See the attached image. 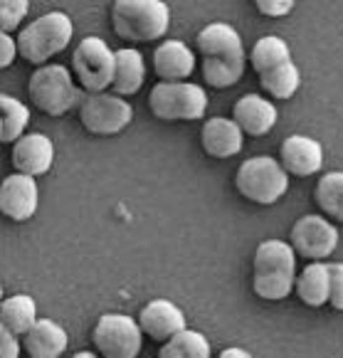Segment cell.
<instances>
[{
    "instance_id": "14",
    "label": "cell",
    "mask_w": 343,
    "mask_h": 358,
    "mask_svg": "<svg viewBox=\"0 0 343 358\" xmlns=\"http://www.w3.org/2000/svg\"><path fill=\"white\" fill-rule=\"evenodd\" d=\"M54 164V146L45 134H25L13 146V166L22 176H43Z\"/></svg>"
},
{
    "instance_id": "19",
    "label": "cell",
    "mask_w": 343,
    "mask_h": 358,
    "mask_svg": "<svg viewBox=\"0 0 343 358\" xmlns=\"http://www.w3.org/2000/svg\"><path fill=\"white\" fill-rule=\"evenodd\" d=\"M67 331L52 319H40L22 336V348L30 358H59L67 348Z\"/></svg>"
},
{
    "instance_id": "4",
    "label": "cell",
    "mask_w": 343,
    "mask_h": 358,
    "mask_svg": "<svg viewBox=\"0 0 343 358\" xmlns=\"http://www.w3.org/2000/svg\"><path fill=\"white\" fill-rule=\"evenodd\" d=\"M27 94L37 109L50 116H62L85 101L80 87L74 85V74H69V69L62 64L37 67L27 85Z\"/></svg>"
},
{
    "instance_id": "11",
    "label": "cell",
    "mask_w": 343,
    "mask_h": 358,
    "mask_svg": "<svg viewBox=\"0 0 343 358\" xmlns=\"http://www.w3.org/2000/svg\"><path fill=\"white\" fill-rule=\"evenodd\" d=\"M37 203H40V193H37L35 178H30V176H8L0 185V210L10 220H30L37 213Z\"/></svg>"
},
{
    "instance_id": "18",
    "label": "cell",
    "mask_w": 343,
    "mask_h": 358,
    "mask_svg": "<svg viewBox=\"0 0 343 358\" xmlns=\"http://www.w3.org/2000/svg\"><path fill=\"white\" fill-rule=\"evenodd\" d=\"M198 50H200L203 59L207 57H227V59H240L245 57L242 37L227 22H210L198 32L196 40Z\"/></svg>"
},
{
    "instance_id": "22",
    "label": "cell",
    "mask_w": 343,
    "mask_h": 358,
    "mask_svg": "<svg viewBox=\"0 0 343 358\" xmlns=\"http://www.w3.org/2000/svg\"><path fill=\"white\" fill-rule=\"evenodd\" d=\"M0 327H6L8 331H13L15 336H25L40 319H37V306L35 299L27 294H15L8 296L0 304Z\"/></svg>"
},
{
    "instance_id": "33",
    "label": "cell",
    "mask_w": 343,
    "mask_h": 358,
    "mask_svg": "<svg viewBox=\"0 0 343 358\" xmlns=\"http://www.w3.org/2000/svg\"><path fill=\"white\" fill-rule=\"evenodd\" d=\"M17 55V40H13L8 32L0 35V67H10Z\"/></svg>"
},
{
    "instance_id": "5",
    "label": "cell",
    "mask_w": 343,
    "mask_h": 358,
    "mask_svg": "<svg viewBox=\"0 0 343 358\" xmlns=\"http://www.w3.org/2000/svg\"><path fill=\"white\" fill-rule=\"evenodd\" d=\"M235 185L247 201L257 203V206H272L289 188V173L275 158L254 156L238 169Z\"/></svg>"
},
{
    "instance_id": "25",
    "label": "cell",
    "mask_w": 343,
    "mask_h": 358,
    "mask_svg": "<svg viewBox=\"0 0 343 358\" xmlns=\"http://www.w3.org/2000/svg\"><path fill=\"white\" fill-rule=\"evenodd\" d=\"M210 356H212L210 341L200 331H193V329H185V331L175 334L159 351V358H210Z\"/></svg>"
},
{
    "instance_id": "12",
    "label": "cell",
    "mask_w": 343,
    "mask_h": 358,
    "mask_svg": "<svg viewBox=\"0 0 343 358\" xmlns=\"http://www.w3.org/2000/svg\"><path fill=\"white\" fill-rule=\"evenodd\" d=\"M138 324H141L143 334L154 338V341H170L175 334L185 331V314L183 309L173 304L168 299H154L148 301L141 309L138 316Z\"/></svg>"
},
{
    "instance_id": "34",
    "label": "cell",
    "mask_w": 343,
    "mask_h": 358,
    "mask_svg": "<svg viewBox=\"0 0 343 358\" xmlns=\"http://www.w3.org/2000/svg\"><path fill=\"white\" fill-rule=\"evenodd\" d=\"M217 358H252V353H247L245 348L233 346V348H225V351H222Z\"/></svg>"
},
{
    "instance_id": "9",
    "label": "cell",
    "mask_w": 343,
    "mask_h": 358,
    "mask_svg": "<svg viewBox=\"0 0 343 358\" xmlns=\"http://www.w3.org/2000/svg\"><path fill=\"white\" fill-rule=\"evenodd\" d=\"M133 119V106L109 92L87 94L80 106V122L94 136H114L124 131Z\"/></svg>"
},
{
    "instance_id": "6",
    "label": "cell",
    "mask_w": 343,
    "mask_h": 358,
    "mask_svg": "<svg viewBox=\"0 0 343 358\" xmlns=\"http://www.w3.org/2000/svg\"><path fill=\"white\" fill-rule=\"evenodd\" d=\"M148 106L161 122H198L205 116L207 94L200 85L161 82L151 90Z\"/></svg>"
},
{
    "instance_id": "16",
    "label": "cell",
    "mask_w": 343,
    "mask_h": 358,
    "mask_svg": "<svg viewBox=\"0 0 343 358\" xmlns=\"http://www.w3.org/2000/svg\"><path fill=\"white\" fill-rule=\"evenodd\" d=\"M154 72L161 82H185L196 72V55L180 40H166L154 50Z\"/></svg>"
},
{
    "instance_id": "10",
    "label": "cell",
    "mask_w": 343,
    "mask_h": 358,
    "mask_svg": "<svg viewBox=\"0 0 343 358\" xmlns=\"http://www.w3.org/2000/svg\"><path fill=\"white\" fill-rule=\"evenodd\" d=\"M289 245L307 259H326L338 245V230L323 215H304L291 227Z\"/></svg>"
},
{
    "instance_id": "29",
    "label": "cell",
    "mask_w": 343,
    "mask_h": 358,
    "mask_svg": "<svg viewBox=\"0 0 343 358\" xmlns=\"http://www.w3.org/2000/svg\"><path fill=\"white\" fill-rule=\"evenodd\" d=\"M27 10H30V3L25 0H3L0 3V30L10 35V30H15L22 17L27 15Z\"/></svg>"
},
{
    "instance_id": "20",
    "label": "cell",
    "mask_w": 343,
    "mask_h": 358,
    "mask_svg": "<svg viewBox=\"0 0 343 358\" xmlns=\"http://www.w3.org/2000/svg\"><path fill=\"white\" fill-rule=\"evenodd\" d=\"M296 294L312 309L331 301V264L312 262L296 277Z\"/></svg>"
},
{
    "instance_id": "23",
    "label": "cell",
    "mask_w": 343,
    "mask_h": 358,
    "mask_svg": "<svg viewBox=\"0 0 343 358\" xmlns=\"http://www.w3.org/2000/svg\"><path fill=\"white\" fill-rule=\"evenodd\" d=\"M286 62H291V50H289V45L277 35L259 37L257 43H254L252 52H249V64H252V69L259 77L267 74L270 69L282 67V64H286Z\"/></svg>"
},
{
    "instance_id": "15",
    "label": "cell",
    "mask_w": 343,
    "mask_h": 358,
    "mask_svg": "<svg viewBox=\"0 0 343 358\" xmlns=\"http://www.w3.org/2000/svg\"><path fill=\"white\" fill-rule=\"evenodd\" d=\"M242 138L245 131L238 127L235 119H225V116H212L203 124L200 143L203 151L212 158H233L242 151Z\"/></svg>"
},
{
    "instance_id": "30",
    "label": "cell",
    "mask_w": 343,
    "mask_h": 358,
    "mask_svg": "<svg viewBox=\"0 0 343 358\" xmlns=\"http://www.w3.org/2000/svg\"><path fill=\"white\" fill-rule=\"evenodd\" d=\"M254 6L267 17H284L294 10V0H257Z\"/></svg>"
},
{
    "instance_id": "21",
    "label": "cell",
    "mask_w": 343,
    "mask_h": 358,
    "mask_svg": "<svg viewBox=\"0 0 343 358\" xmlns=\"http://www.w3.org/2000/svg\"><path fill=\"white\" fill-rule=\"evenodd\" d=\"M146 79V64H143V55L133 48L117 50V72H114V94L117 96H131L143 87Z\"/></svg>"
},
{
    "instance_id": "13",
    "label": "cell",
    "mask_w": 343,
    "mask_h": 358,
    "mask_svg": "<svg viewBox=\"0 0 343 358\" xmlns=\"http://www.w3.org/2000/svg\"><path fill=\"white\" fill-rule=\"evenodd\" d=\"M282 166H284L286 173L299 176V178H307L321 171L323 166V146L312 136H294L284 138L282 143Z\"/></svg>"
},
{
    "instance_id": "7",
    "label": "cell",
    "mask_w": 343,
    "mask_h": 358,
    "mask_svg": "<svg viewBox=\"0 0 343 358\" xmlns=\"http://www.w3.org/2000/svg\"><path fill=\"white\" fill-rule=\"evenodd\" d=\"M117 52L101 37H85L72 52V74L87 94H101L114 85Z\"/></svg>"
},
{
    "instance_id": "1",
    "label": "cell",
    "mask_w": 343,
    "mask_h": 358,
    "mask_svg": "<svg viewBox=\"0 0 343 358\" xmlns=\"http://www.w3.org/2000/svg\"><path fill=\"white\" fill-rule=\"evenodd\" d=\"M252 289L264 301H282L296 289V252L284 240H264L254 252Z\"/></svg>"
},
{
    "instance_id": "8",
    "label": "cell",
    "mask_w": 343,
    "mask_h": 358,
    "mask_svg": "<svg viewBox=\"0 0 343 358\" xmlns=\"http://www.w3.org/2000/svg\"><path fill=\"white\" fill-rule=\"evenodd\" d=\"M92 341L104 358H136L141 353L143 329L126 314H104L92 331Z\"/></svg>"
},
{
    "instance_id": "26",
    "label": "cell",
    "mask_w": 343,
    "mask_h": 358,
    "mask_svg": "<svg viewBox=\"0 0 343 358\" xmlns=\"http://www.w3.org/2000/svg\"><path fill=\"white\" fill-rule=\"evenodd\" d=\"M314 198L331 220L343 222V171H331V173L321 176L316 190H314Z\"/></svg>"
},
{
    "instance_id": "35",
    "label": "cell",
    "mask_w": 343,
    "mask_h": 358,
    "mask_svg": "<svg viewBox=\"0 0 343 358\" xmlns=\"http://www.w3.org/2000/svg\"><path fill=\"white\" fill-rule=\"evenodd\" d=\"M72 358H96L94 353H89V351H80V353H74Z\"/></svg>"
},
{
    "instance_id": "28",
    "label": "cell",
    "mask_w": 343,
    "mask_h": 358,
    "mask_svg": "<svg viewBox=\"0 0 343 358\" xmlns=\"http://www.w3.org/2000/svg\"><path fill=\"white\" fill-rule=\"evenodd\" d=\"M245 62H247V57H207L203 59V77L215 90H225V87H233L240 82V77L245 74Z\"/></svg>"
},
{
    "instance_id": "32",
    "label": "cell",
    "mask_w": 343,
    "mask_h": 358,
    "mask_svg": "<svg viewBox=\"0 0 343 358\" xmlns=\"http://www.w3.org/2000/svg\"><path fill=\"white\" fill-rule=\"evenodd\" d=\"M0 358H20V341L6 327H0Z\"/></svg>"
},
{
    "instance_id": "2",
    "label": "cell",
    "mask_w": 343,
    "mask_h": 358,
    "mask_svg": "<svg viewBox=\"0 0 343 358\" xmlns=\"http://www.w3.org/2000/svg\"><path fill=\"white\" fill-rule=\"evenodd\" d=\"M170 10L161 0H117L111 27L126 43H154L168 32Z\"/></svg>"
},
{
    "instance_id": "31",
    "label": "cell",
    "mask_w": 343,
    "mask_h": 358,
    "mask_svg": "<svg viewBox=\"0 0 343 358\" xmlns=\"http://www.w3.org/2000/svg\"><path fill=\"white\" fill-rule=\"evenodd\" d=\"M336 311H343V262L331 264V301Z\"/></svg>"
},
{
    "instance_id": "17",
    "label": "cell",
    "mask_w": 343,
    "mask_h": 358,
    "mask_svg": "<svg viewBox=\"0 0 343 358\" xmlns=\"http://www.w3.org/2000/svg\"><path fill=\"white\" fill-rule=\"evenodd\" d=\"M277 106L259 94H245L233 109V119L247 136L270 134L277 124Z\"/></svg>"
},
{
    "instance_id": "3",
    "label": "cell",
    "mask_w": 343,
    "mask_h": 358,
    "mask_svg": "<svg viewBox=\"0 0 343 358\" xmlns=\"http://www.w3.org/2000/svg\"><path fill=\"white\" fill-rule=\"evenodd\" d=\"M72 20L64 13H45L37 20H32L27 27H22L17 35V52L22 59L32 64L45 67L50 57L67 50L72 40Z\"/></svg>"
},
{
    "instance_id": "27",
    "label": "cell",
    "mask_w": 343,
    "mask_h": 358,
    "mask_svg": "<svg viewBox=\"0 0 343 358\" xmlns=\"http://www.w3.org/2000/svg\"><path fill=\"white\" fill-rule=\"evenodd\" d=\"M259 85H262V90L267 94L275 96V99H291L301 85V72L294 62H286L282 67L270 69L267 74H262Z\"/></svg>"
},
{
    "instance_id": "24",
    "label": "cell",
    "mask_w": 343,
    "mask_h": 358,
    "mask_svg": "<svg viewBox=\"0 0 343 358\" xmlns=\"http://www.w3.org/2000/svg\"><path fill=\"white\" fill-rule=\"evenodd\" d=\"M30 122V109L27 104L17 101L15 96L3 94L0 96V141L13 143L20 141L25 136V127Z\"/></svg>"
}]
</instances>
